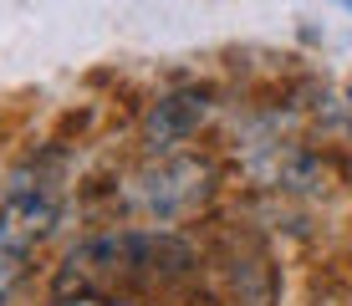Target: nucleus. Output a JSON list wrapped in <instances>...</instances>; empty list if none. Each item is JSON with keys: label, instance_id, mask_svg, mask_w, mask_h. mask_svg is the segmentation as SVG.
<instances>
[{"label": "nucleus", "instance_id": "nucleus-1", "mask_svg": "<svg viewBox=\"0 0 352 306\" xmlns=\"http://www.w3.org/2000/svg\"><path fill=\"white\" fill-rule=\"evenodd\" d=\"M194 271V250L179 235L164 230H118V235H97L56 265L52 301L56 306H118L138 301L153 291H168L174 281Z\"/></svg>", "mask_w": 352, "mask_h": 306}, {"label": "nucleus", "instance_id": "nucleus-5", "mask_svg": "<svg viewBox=\"0 0 352 306\" xmlns=\"http://www.w3.org/2000/svg\"><path fill=\"white\" fill-rule=\"evenodd\" d=\"M342 6H352V0H342Z\"/></svg>", "mask_w": 352, "mask_h": 306}, {"label": "nucleus", "instance_id": "nucleus-4", "mask_svg": "<svg viewBox=\"0 0 352 306\" xmlns=\"http://www.w3.org/2000/svg\"><path fill=\"white\" fill-rule=\"evenodd\" d=\"M204 118H210V92L204 87H179V92H168L148 107V118H143V143H148V153H174L179 143H189L194 133H199Z\"/></svg>", "mask_w": 352, "mask_h": 306}, {"label": "nucleus", "instance_id": "nucleus-3", "mask_svg": "<svg viewBox=\"0 0 352 306\" xmlns=\"http://www.w3.org/2000/svg\"><path fill=\"white\" fill-rule=\"evenodd\" d=\"M56 215H62L56 184H46V179L31 184L26 174H21L6 189V199H0V250L16 255V261H26L36 245L56 230Z\"/></svg>", "mask_w": 352, "mask_h": 306}, {"label": "nucleus", "instance_id": "nucleus-2", "mask_svg": "<svg viewBox=\"0 0 352 306\" xmlns=\"http://www.w3.org/2000/svg\"><path fill=\"white\" fill-rule=\"evenodd\" d=\"M210 164L189 153H159V164L148 174L133 179V204L148 219H179L189 210H199L204 194H210Z\"/></svg>", "mask_w": 352, "mask_h": 306}]
</instances>
